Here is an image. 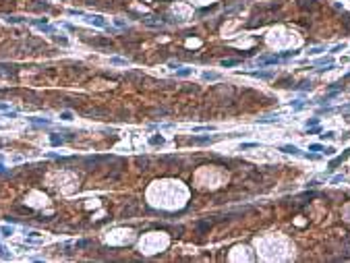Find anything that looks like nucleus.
Instances as JSON below:
<instances>
[{"mask_svg": "<svg viewBox=\"0 0 350 263\" xmlns=\"http://www.w3.org/2000/svg\"><path fill=\"white\" fill-rule=\"evenodd\" d=\"M85 21L89 25H95V27H102V29L108 27V21L104 17H99V15H85Z\"/></svg>", "mask_w": 350, "mask_h": 263, "instance_id": "1", "label": "nucleus"}, {"mask_svg": "<svg viewBox=\"0 0 350 263\" xmlns=\"http://www.w3.org/2000/svg\"><path fill=\"white\" fill-rule=\"evenodd\" d=\"M216 137H193L191 139V145H207V143H214Z\"/></svg>", "mask_w": 350, "mask_h": 263, "instance_id": "2", "label": "nucleus"}, {"mask_svg": "<svg viewBox=\"0 0 350 263\" xmlns=\"http://www.w3.org/2000/svg\"><path fill=\"white\" fill-rule=\"evenodd\" d=\"M280 151L290 153V155H301V149H298L296 145H282V147H280Z\"/></svg>", "mask_w": 350, "mask_h": 263, "instance_id": "3", "label": "nucleus"}, {"mask_svg": "<svg viewBox=\"0 0 350 263\" xmlns=\"http://www.w3.org/2000/svg\"><path fill=\"white\" fill-rule=\"evenodd\" d=\"M278 60H280V56H269V58H259L257 64L259 66H267V64H276Z\"/></svg>", "mask_w": 350, "mask_h": 263, "instance_id": "4", "label": "nucleus"}, {"mask_svg": "<svg viewBox=\"0 0 350 263\" xmlns=\"http://www.w3.org/2000/svg\"><path fill=\"white\" fill-rule=\"evenodd\" d=\"M253 77H259V79H271L273 77V73L271 71H255V73H251Z\"/></svg>", "mask_w": 350, "mask_h": 263, "instance_id": "5", "label": "nucleus"}, {"mask_svg": "<svg viewBox=\"0 0 350 263\" xmlns=\"http://www.w3.org/2000/svg\"><path fill=\"white\" fill-rule=\"evenodd\" d=\"M348 153H350V149H348V151H346V153H342V155H338L336 160H332V164H329V168H336L338 164H342V162H344V160L348 158Z\"/></svg>", "mask_w": 350, "mask_h": 263, "instance_id": "6", "label": "nucleus"}, {"mask_svg": "<svg viewBox=\"0 0 350 263\" xmlns=\"http://www.w3.org/2000/svg\"><path fill=\"white\" fill-rule=\"evenodd\" d=\"M203 79H205V81H218L220 75L218 73H209V71H205V73H203Z\"/></svg>", "mask_w": 350, "mask_h": 263, "instance_id": "7", "label": "nucleus"}, {"mask_svg": "<svg viewBox=\"0 0 350 263\" xmlns=\"http://www.w3.org/2000/svg\"><path fill=\"white\" fill-rule=\"evenodd\" d=\"M193 73V69H178L176 71V77H189Z\"/></svg>", "mask_w": 350, "mask_h": 263, "instance_id": "8", "label": "nucleus"}, {"mask_svg": "<svg viewBox=\"0 0 350 263\" xmlns=\"http://www.w3.org/2000/svg\"><path fill=\"white\" fill-rule=\"evenodd\" d=\"M236 64H240V60H234V58H230V60H222V66H236Z\"/></svg>", "mask_w": 350, "mask_h": 263, "instance_id": "9", "label": "nucleus"}, {"mask_svg": "<svg viewBox=\"0 0 350 263\" xmlns=\"http://www.w3.org/2000/svg\"><path fill=\"white\" fill-rule=\"evenodd\" d=\"M321 52H325V46H317V48H311V50H309V54H313V56H315V54H321Z\"/></svg>", "mask_w": 350, "mask_h": 263, "instance_id": "10", "label": "nucleus"}, {"mask_svg": "<svg viewBox=\"0 0 350 263\" xmlns=\"http://www.w3.org/2000/svg\"><path fill=\"white\" fill-rule=\"evenodd\" d=\"M50 141H52V145H62V141H64V139H62V137H58V135H52V137H50Z\"/></svg>", "mask_w": 350, "mask_h": 263, "instance_id": "11", "label": "nucleus"}, {"mask_svg": "<svg viewBox=\"0 0 350 263\" xmlns=\"http://www.w3.org/2000/svg\"><path fill=\"white\" fill-rule=\"evenodd\" d=\"M149 143H151V145H162V143H164V137H162V135H160V137H151Z\"/></svg>", "mask_w": 350, "mask_h": 263, "instance_id": "12", "label": "nucleus"}, {"mask_svg": "<svg viewBox=\"0 0 350 263\" xmlns=\"http://www.w3.org/2000/svg\"><path fill=\"white\" fill-rule=\"evenodd\" d=\"M60 120H66V122L73 120V112H62V114H60Z\"/></svg>", "mask_w": 350, "mask_h": 263, "instance_id": "13", "label": "nucleus"}, {"mask_svg": "<svg viewBox=\"0 0 350 263\" xmlns=\"http://www.w3.org/2000/svg\"><path fill=\"white\" fill-rule=\"evenodd\" d=\"M319 125V118H311V120H307V129H311V127H317Z\"/></svg>", "mask_w": 350, "mask_h": 263, "instance_id": "14", "label": "nucleus"}, {"mask_svg": "<svg viewBox=\"0 0 350 263\" xmlns=\"http://www.w3.org/2000/svg\"><path fill=\"white\" fill-rule=\"evenodd\" d=\"M253 147H259V143H242L240 149H253Z\"/></svg>", "mask_w": 350, "mask_h": 263, "instance_id": "15", "label": "nucleus"}, {"mask_svg": "<svg viewBox=\"0 0 350 263\" xmlns=\"http://www.w3.org/2000/svg\"><path fill=\"white\" fill-rule=\"evenodd\" d=\"M0 232H2L4 236H10V234H13V228H8V226H2V228H0Z\"/></svg>", "mask_w": 350, "mask_h": 263, "instance_id": "16", "label": "nucleus"}, {"mask_svg": "<svg viewBox=\"0 0 350 263\" xmlns=\"http://www.w3.org/2000/svg\"><path fill=\"white\" fill-rule=\"evenodd\" d=\"M6 21H8V23H21V21H23V17H8Z\"/></svg>", "mask_w": 350, "mask_h": 263, "instance_id": "17", "label": "nucleus"}, {"mask_svg": "<svg viewBox=\"0 0 350 263\" xmlns=\"http://www.w3.org/2000/svg\"><path fill=\"white\" fill-rule=\"evenodd\" d=\"M110 62L112 64H127V60H122V58H110Z\"/></svg>", "mask_w": 350, "mask_h": 263, "instance_id": "18", "label": "nucleus"}, {"mask_svg": "<svg viewBox=\"0 0 350 263\" xmlns=\"http://www.w3.org/2000/svg\"><path fill=\"white\" fill-rule=\"evenodd\" d=\"M309 149H311V151H323V147H321L319 143H313V145H311Z\"/></svg>", "mask_w": 350, "mask_h": 263, "instance_id": "19", "label": "nucleus"}, {"mask_svg": "<svg viewBox=\"0 0 350 263\" xmlns=\"http://www.w3.org/2000/svg\"><path fill=\"white\" fill-rule=\"evenodd\" d=\"M323 153H325V155H334L336 149H334V147H323Z\"/></svg>", "mask_w": 350, "mask_h": 263, "instance_id": "20", "label": "nucleus"}, {"mask_svg": "<svg viewBox=\"0 0 350 263\" xmlns=\"http://www.w3.org/2000/svg\"><path fill=\"white\" fill-rule=\"evenodd\" d=\"M317 64H334V62H332V58H321V60H317Z\"/></svg>", "mask_w": 350, "mask_h": 263, "instance_id": "21", "label": "nucleus"}, {"mask_svg": "<svg viewBox=\"0 0 350 263\" xmlns=\"http://www.w3.org/2000/svg\"><path fill=\"white\" fill-rule=\"evenodd\" d=\"M303 106H305V104H303V102H301V99H296V102H294V104H292V108H294V110H301V108H303Z\"/></svg>", "mask_w": 350, "mask_h": 263, "instance_id": "22", "label": "nucleus"}, {"mask_svg": "<svg viewBox=\"0 0 350 263\" xmlns=\"http://www.w3.org/2000/svg\"><path fill=\"white\" fill-rule=\"evenodd\" d=\"M211 129H214V127H195L193 131H195V133H199V131H211Z\"/></svg>", "mask_w": 350, "mask_h": 263, "instance_id": "23", "label": "nucleus"}, {"mask_svg": "<svg viewBox=\"0 0 350 263\" xmlns=\"http://www.w3.org/2000/svg\"><path fill=\"white\" fill-rule=\"evenodd\" d=\"M342 180H344V176H342V174H338V176H334V178H332V182H334V184H336V182H342Z\"/></svg>", "mask_w": 350, "mask_h": 263, "instance_id": "24", "label": "nucleus"}, {"mask_svg": "<svg viewBox=\"0 0 350 263\" xmlns=\"http://www.w3.org/2000/svg\"><path fill=\"white\" fill-rule=\"evenodd\" d=\"M321 137H323V139H334V133H332V131H329V133H323Z\"/></svg>", "mask_w": 350, "mask_h": 263, "instance_id": "25", "label": "nucleus"}, {"mask_svg": "<svg viewBox=\"0 0 350 263\" xmlns=\"http://www.w3.org/2000/svg\"><path fill=\"white\" fill-rule=\"evenodd\" d=\"M4 116H6V118H15V116H17V112H6Z\"/></svg>", "mask_w": 350, "mask_h": 263, "instance_id": "26", "label": "nucleus"}, {"mask_svg": "<svg viewBox=\"0 0 350 263\" xmlns=\"http://www.w3.org/2000/svg\"><path fill=\"white\" fill-rule=\"evenodd\" d=\"M170 69H174L176 71V69H180V64H178V62H170Z\"/></svg>", "mask_w": 350, "mask_h": 263, "instance_id": "27", "label": "nucleus"}, {"mask_svg": "<svg viewBox=\"0 0 350 263\" xmlns=\"http://www.w3.org/2000/svg\"><path fill=\"white\" fill-rule=\"evenodd\" d=\"M0 110H6V106H4V104H0Z\"/></svg>", "mask_w": 350, "mask_h": 263, "instance_id": "28", "label": "nucleus"}]
</instances>
